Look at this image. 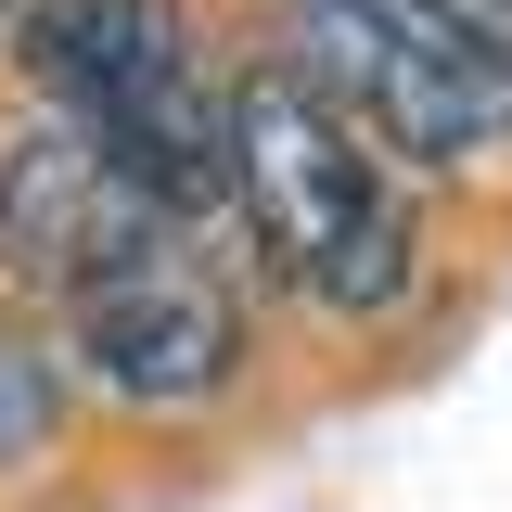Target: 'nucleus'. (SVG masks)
Here are the masks:
<instances>
[{
  "instance_id": "obj_1",
  "label": "nucleus",
  "mask_w": 512,
  "mask_h": 512,
  "mask_svg": "<svg viewBox=\"0 0 512 512\" xmlns=\"http://www.w3.org/2000/svg\"><path fill=\"white\" fill-rule=\"evenodd\" d=\"M26 64H39V90L64 103V128L116 180H141L167 218L205 231L218 205H244L231 103L192 64L180 0H26Z\"/></svg>"
},
{
  "instance_id": "obj_2",
  "label": "nucleus",
  "mask_w": 512,
  "mask_h": 512,
  "mask_svg": "<svg viewBox=\"0 0 512 512\" xmlns=\"http://www.w3.org/2000/svg\"><path fill=\"white\" fill-rule=\"evenodd\" d=\"M282 52L397 154H512V39L474 0H282Z\"/></svg>"
},
{
  "instance_id": "obj_3",
  "label": "nucleus",
  "mask_w": 512,
  "mask_h": 512,
  "mask_svg": "<svg viewBox=\"0 0 512 512\" xmlns=\"http://www.w3.org/2000/svg\"><path fill=\"white\" fill-rule=\"evenodd\" d=\"M231 154H244V218L320 308H397L410 295V205L384 192V167L333 128V103L295 64L231 90Z\"/></svg>"
},
{
  "instance_id": "obj_4",
  "label": "nucleus",
  "mask_w": 512,
  "mask_h": 512,
  "mask_svg": "<svg viewBox=\"0 0 512 512\" xmlns=\"http://www.w3.org/2000/svg\"><path fill=\"white\" fill-rule=\"evenodd\" d=\"M64 320H77V359L116 384V397H141V410H167V397H205V384L231 372V282L205 269V231L192 218H141L103 269H77L64 282Z\"/></svg>"
},
{
  "instance_id": "obj_5",
  "label": "nucleus",
  "mask_w": 512,
  "mask_h": 512,
  "mask_svg": "<svg viewBox=\"0 0 512 512\" xmlns=\"http://www.w3.org/2000/svg\"><path fill=\"white\" fill-rule=\"evenodd\" d=\"M39 423H52V384H39L26 346H0V461H13V448H39Z\"/></svg>"
},
{
  "instance_id": "obj_6",
  "label": "nucleus",
  "mask_w": 512,
  "mask_h": 512,
  "mask_svg": "<svg viewBox=\"0 0 512 512\" xmlns=\"http://www.w3.org/2000/svg\"><path fill=\"white\" fill-rule=\"evenodd\" d=\"M474 13H487V26H500V39H512V0H474Z\"/></svg>"
},
{
  "instance_id": "obj_7",
  "label": "nucleus",
  "mask_w": 512,
  "mask_h": 512,
  "mask_svg": "<svg viewBox=\"0 0 512 512\" xmlns=\"http://www.w3.org/2000/svg\"><path fill=\"white\" fill-rule=\"evenodd\" d=\"M0 13H13V0H0Z\"/></svg>"
}]
</instances>
